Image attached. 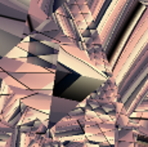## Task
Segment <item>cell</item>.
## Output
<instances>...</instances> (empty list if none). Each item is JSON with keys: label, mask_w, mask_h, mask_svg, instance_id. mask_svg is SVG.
<instances>
[{"label": "cell", "mask_w": 148, "mask_h": 147, "mask_svg": "<svg viewBox=\"0 0 148 147\" xmlns=\"http://www.w3.org/2000/svg\"><path fill=\"white\" fill-rule=\"evenodd\" d=\"M143 8L138 0H113L111 12L102 19L98 31L111 72Z\"/></svg>", "instance_id": "cell-1"}, {"label": "cell", "mask_w": 148, "mask_h": 147, "mask_svg": "<svg viewBox=\"0 0 148 147\" xmlns=\"http://www.w3.org/2000/svg\"><path fill=\"white\" fill-rule=\"evenodd\" d=\"M148 76V39L130 59L117 79V101L124 104Z\"/></svg>", "instance_id": "cell-2"}, {"label": "cell", "mask_w": 148, "mask_h": 147, "mask_svg": "<svg viewBox=\"0 0 148 147\" xmlns=\"http://www.w3.org/2000/svg\"><path fill=\"white\" fill-rule=\"evenodd\" d=\"M148 39V8L144 7L140 16L138 17L136 22L133 26L122 47L120 54L115 62V66L112 69V75L117 80L122 70L126 67V65L130 62V59L135 56V53L140 49V47L146 43Z\"/></svg>", "instance_id": "cell-3"}, {"label": "cell", "mask_w": 148, "mask_h": 147, "mask_svg": "<svg viewBox=\"0 0 148 147\" xmlns=\"http://www.w3.org/2000/svg\"><path fill=\"white\" fill-rule=\"evenodd\" d=\"M82 43H84V50L88 54V57H89L90 63H92L97 70L103 72L104 75L112 74L110 70V66H108V62L106 58V52H104L101 36H99V31L93 30L88 38L82 39Z\"/></svg>", "instance_id": "cell-4"}, {"label": "cell", "mask_w": 148, "mask_h": 147, "mask_svg": "<svg viewBox=\"0 0 148 147\" xmlns=\"http://www.w3.org/2000/svg\"><path fill=\"white\" fill-rule=\"evenodd\" d=\"M103 80L97 78H90V76H79L77 80L64 90L59 97L67 98L71 101H76V102L81 103L89 97L92 93L98 90V88L102 85Z\"/></svg>", "instance_id": "cell-5"}, {"label": "cell", "mask_w": 148, "mask_h": 147, "mask_svg": "<svg viewBox=\"0 0 148 147\" xmlns=\"http://www.w3.org/2000/svg\"><path fill=\"white\" fill-rule=\"evenodd\" d=\"M58 61L62 62L63 65H66L67 67H70L72 71L77 72L81 76H90V78H97L104 80L107 75H104L103 72H101L99 70H97L93 65L86 63L82 59H79L77 57L72 56L71 53H68L66 49H63L61 45V49L58 50Z\"/></svg>", "instance_id": "cell-6"}, {"label": "cell", "mask_w": 148, "mask_h": 147, "mask_svg": "<svg viewBox=\"0 0 148 147\" xmlns=\"http://www.w3.org/2000/svg\"><path fill=\"white\" fill-rule=\"evenodd\" d=\"M16 80L30 89H52L54 83V71L42 72H13Z\"/></svg>", "instance_id": "cell-7"}, {"label": "cell", "mask_w": 148, "mask_h": 147, "mask_svg": "<svg viewBox=\"0 0 148 147\" xmlns=\"http://www.w3.org/2000/svg\"><path fill=\"white\" fill-rule=\"evenodd\" d=\"M77 106H80V103L76 101L67 100V98L59 97V95H52L50 109L48 112V128L50 129L56 123L64 119Z\"/></svg>", "instance_id": "cell-8"}, {"label": "cell", "mask_w": 148, "mask_h": 147, "mask_svg": "<svg viewBox=\"0 0 148 147\" xmlns=\"http://www.w3.org/2000/svg\"><path fill=\"white\" fill-rule=\"evenodd\" d=\"M53 14H54V17H56V19H57V22H58L61 30L63 31L67 36L75 39V40L82 41L81 31L79 30L77 25H76L75 21H73L72 16H71L70 10H68L67 4H63L59 8H57V9L53 12Z\"/></svg>", "instance_id": "cell-9"}, {"label": "cell", "mask_w": 148, "mask_h": 147, "mask_svg": "<svg viewBox=\"0 0 148 147\" xmlns=\"http://www.w3.org/2000/svg\"><path fill=\"white\" fill-rule=\"evenodd\" d=\"M49 132L54 139H58V141H64L70 137H73V135L85 134L84 128L76 120H72V119H68V117H64L62 120H59L58 123H56L49 129Z\"/></svg>", "instance_id": "cell-10"}, {"label": "cell", "mask_w": 148, "mask_h": 147, "mask_svg": "<svg viewBox=\"0 0 148 147\" xmlns=\"http://www.w3.org/2000/svg\"><path fill=\"white\" fill-rule=\"evenodd\" d=\"M52 95H53L52 89H38L34 94L21 98L19 101L28 107H32V109L38 110V111L48 114L50 109V102H52Z\"/></svg>", "instance_id": "cell-11"}, {"label": "cell", "mask_w": 148, "mask_h": 147, "mask_svg": "<svg viewBox=\"0 0 148 147\" xmlns=\"http://www.w3.org/2000/svg\"><path fill=\"white\" fill-rule=\"evenodd\" d=\"M19 106V98L13 93L0 94V117L8 120L14 112V110Z\"/></svg>", "instance_id": "cell-12"}, {"label": "cell", "mask_w": 148, "mask_h": 147, "mask_svg": "<svg viewBox=\"0 0 148 147\" xmlns=\"http://www.w3.org/2000/svg\"><path fill=\"white\" fill-rule=\"evenodd\" d=\"M47 18H48V16L45 14V12L41 9L39 3L31 0L30 5H28V10H27V22H28V25H30L31 31L36 30V27H38L42 21H45Z\"/></svg>", "instance_id": "cell-13"}, {"label": "cell", "mask_w": 148, "mask_h": 147, "mask_svg": "<svg viewBox=\"0 0 148 147\" xmlns=\"http://www.w3.org/2000/svg\"><path fill=\"white\" fill-rule=\"evenodd\" d=\"M138 134L132 129H115L113 135V145L115 147H127L136 141Z\"/></svg>", "instance_id": "cell-14"}, {"label": "cell", "mask_w": 148, "mask_h": 147, "mask_svg": "<svg viewBox=\"0 0 148 147\" xmlns=\"http://www.w3.org/2000/svg\"><path fill=\"white\" fill-rule=\"evenodd\" d=\"M23 39H21L19 36H16L13 34H9L7 31L0 29V56L4 57L7 56L13 48H16Z\"/></svg>", "instance_id": "cell-15"}, {"label": "cell", "mask_w": 148, "mask_h": 147, "mask_svg": "<svg viewBox=\"0 0 148 147\" xmlns=\"http://www.w3.org/2000/svg\"><path fill=\"white\" fill-rule=\"evenodd\" d=\"M18 129L22 134H44L49 131L48 121L42 120H32L26 124H21L18 125Z\"/></svg>", "instance_id": "cell-16"}, {"label": "cell", "mask_w": 148, "mask_h": 147, "mask_svg": "<svg viewBox=\"0 0 148 147\" xmlns=\"http://www.w3.org/2000/svg\"><path fill=\"white\" fill-rule=\"evenodd\" d=\"M19 107L22 110V119H21V124H26L28 121L32 120H42V121H48V114L47 112H41L38 111V110L32 109V107H28L25 103H22L19 101Z\"/></svg>", "instance_id": "cell-17"}, {"label": "cell", "mask_w": 148, "mask_h": 147, "mask_svg": "<svg viewBox=\"0 0 148 147\" xmlns=\"http://www.w3.org/2000/svg\"><path fill=\"white\" fill-rule=\"evenodd\" d=\"M79 76H80V75H79L77 72L72 71L70 74H66V75H64L61 80L56 81V83L53 84V88H52L53 95H61L64 90H66L67 88H70V87L72 85L76 80H77Z\"/></svg>", "instance_id": "cell-18"}, {"label": "cell", "mask_w": 148, "mask_h": 147, "mask_svg": "<svg viewBox=\"0 0 148 147\" xmlns=\"http://www.w3.org/2000/svg\"><path fill=\"white\" fill-rule=\"evenodd\" d=\"M52 53H57V50H54L53 48L48 47L47 44L41 43V41L34 40L30 39L27 45V54L30 56H38V57H42L47 54H52Z\"/></svg>", "instance_id": "cell-19"}, {"label": "cell", "mask_w": 148, "mask_h": 147, "mask_svg": "<svg viewBox=\"0 0 148 147\" xmlns=\"http://www.w3.org/2000/svg\"><path fill=\"white\" fill-rule=\"evenodd\" d=\"M23 62H25V57L16 58V57H10V56H4V57L0 58V69L8 74H13L18 71V69L21 67V65Z\"/></svg>", "instance_id": "cell-20"}, {"label": "cell", "mask_w": 148, "mask_h": 147, "mask_svg": "<svg viewBox=\"0 0 148 147\" xmlns=\"http://www.w3.org/2000/svg\"><path fill=\"white\" fill-rule=\"evenodd\" d=\"M112 3H113V0H104V1H103V4L101 5V8H99L97 16L93 18L92 22H89V23H88V29H89L90 31L98 30V27H99V25H101L102 19L106 17V14L108 13V9H110V7L112 5Z\"/></svg>", "instance_id": "cell-21"}, {"label": "cell", "mask_w": 148, "mask_h": 147, "mask_svg": "<svg viewBox=\"0 0 148 147\" xmlns=\"http://www.w3.org/2000/svg\"><path fill=\"white\" fill-rule=\"evenodd\" d=\"M66 4H67V7H68V10H70L71 16H72L73 21H75V23L77 25L79 30H80V31L85 30L88 27V22L85 21L84 16H82V13L80 12V9L77 8V5H76L75 3H70V1H67Z\"/></svg>", "instance_id": "cell-22"}, {"label": "cell", "mask_w": 148, "mask_h": 147, "mask_svg": "<svg viewBox=\"0 0 148 147\" xmlns=\"http://www.w3.org/2000/svg\"><path fill=\"white\" fill-rule=\"evenodd\" d=\"M31 0H0V4L5 5V7L14 9L17 12H21L27 14L28 5H30Z\"/></svg>", "instance_id": "cell-23"}, {"label": "cell", "mask_w": 148, "mask_h": 147, "mask_svg": "<svg viewBox=\"0 0 148 147\" xmlns=\"http://www.w3.org/2000/svg\"><path fill=\"white\" fill-rule=\"evenodd\" d=\"M59 29H61V27H59L56 17H54V14H52L48 17L45 21H42L41 23L36 27V30H34V31H38V32H41V34H47V32H49V31L59 30Z\"/></svg>", "instance_id": "cell-24"}, {"label": "cell", "mask_w": 148, "mask_h": 147, "mask_svg": "<svg viewBox=\"0 0 148 147\" xmlns=\"http://www.w3.org/2000/svg\"><path fill=\"white\" fill-rule=\"evenodd\" d=\"M25 62H27V63H31V65H35V66H39V67H42V69L49 70V71H56V65L49 63V62H47L44 58L38 57V56H30V54H27L26 57H25Z\"/></svg>", "instance_id": "cell-25"}, {"label": "cell", "mask_w": 148, "mask_h": 147, "mask_svg": "<svg viewBox=\"0 0 148 147\" xmlns=\"http://www.w3.org/2000/svg\"><path fill=\"white\" fill-rule=\"evenodd\" d=\"M0 16L4 17H9V18H14V19H19V21H27V14L21 12H17L14 9L5 7V5L0 4Z\"/></svg>", "instance_id": "cell-26"}, {"label": "cell", "mask_w": 148, "mask_h": 147, "mask_svg": "<svg viewBox=\"0 0 148 147\" xmlns=\"http://www.w3.org/2000/svg\"><path fill=\"white\" fill-rule=\"evenodd\" d=\"M66 117L72 119V120H76L82 126V128L85 126V109H84V107L77 106L76 109H73Z\"/></svg>", "instance_id": "cell-27"}, {"label": "cell", "mask_w": 148, "mask_h": 147, "mask_svg": "<svg viewBox=\"0 0 148 147\" xmlns=\"http://www.w3.org/2000/svg\"><path fill=\"white\" fill-rule=\"evenodd\" d=\"M67 1L75 3V4L77 5V8L80 9V12L82 13V16H84L85 21H86L88 23L93 21V17L90 14V10H89V8H88V4L85 3V0H67Z\"/></svg>", "instance_id": "cell-28"}, {"label": "cell", "mask_w": 148, "mask_h": 147, "mask_svg": "<svg viewBox=\"0 0 148 147\" xmlns=\"http://www.w3.org/2000/svg\"><path fill=\"white\" fill-rule=\"evenodd\" d=\"M21 119H22V110H21V107H17L16 110H14V112L12 115L9 116V119L7 120V123L9 124L10 126H18L19 125V123H21Z\"/></svg>", "instance_id": "cell-29"}, {"label": "cell", "mask_w": 148, "mask_h": 147, "mask_svg": "<svg viewBox=\"0 0 148 147\" xmlns=\"http://www.w3.org/2000/svg\"><path fill=\"white\" fill-rule=\"evenodd\" d=\"M103 1L104 0H85V3L88 4V8H89L90 14H92L93 18L97 16V13H98L101 5L103 4Z\"/></svg>", "instance_id": "cell-30"}, {"label": "cell", "mask_w": 148, "mask_h": 147, "mask_svg": "<svg viewBox=\"0 0 148 147\" xmlns=\"http://www.w3.org/2000/svg\"><path fill=\"white\" fill-rule=\"evenodd\" d=\"M129 119H130V116H129V115H126L125 112H121V114H119L117 116L115 117V125H116V128H119V129L125 128V126L127 125V123H129Z\"/></svg>", "instance_id": "cell-31"}, {"label": "cell", "mask_w": 148, "mask_h": 147, "mask_svg": "<svg viewBox=\"0 0 148 147\" xmlns=\"http://www.w3.org/2000/svg\"><path fill=\"white\" fill-rule=\"evenodd\" d=\"M53 3L54 0H39V5L41 7V9L45 12V14L48 17L52 16L54 9H53Z\"/></svg>", "instance_id": "cell-32"}, {"label": "cell", "mask_w": 148, "mask_h": 147, "mask_svg": "<svg viewBox=\"0 0 148 147\" xmlns=\"http://www.w3.org/2000/svg\"><path fill=\"white\" fill-rule=\"evenodd\" d=\"M86 143H89V142H82V141H70V139L62 141V146L63 147H85Z\"/></svg>", "instance_id": "cell-33"}, {"label": "cell", "mask_w": 148, "mask_h": 147, "mask_svg": "<svg viewBox=\"0 0 148 147\" xmlns=\"http://www.w3.org/2000/svg\"><path fill=\"white\" fill-rule=\"evenodd\" d=\"M44 44H47L48 47L53 48V49H54V50H57V52H58V50L61 49V44H59L57 40H54V39H52V38H48L47 40L44 41Z\"/></svg>", "instance_id": "cell-34"}, {"label": "cell", "mask_w": 148, "mask_h": 147, "mask_svg": "<svg viewBox=\"0 0 148 147\" xmlns=\"http://www.w3.org/2000/svg\"><path fill=\"white\" fill-rule=\"evenodd\" d=\"M41 58H44L47 62H49V63L52 65H56L57 62H58V52L57 53H52V54H47V56H42Z\"/></svg>", "instance_id": "cell-35"}, {"label": "cell", "mask_w": 148, "mask_h": 147, "mask_svg": "<svg viewBox=\"0 0 148 147\" xmlns=\"http://www.w3.org/2000/svg\"><path fill=\"white\" fill-rule=\"evenodd\" d=\"M142 110H148V95H146V97L138 103V106L135 107V111H142Z\"/></svg>", "instance_id": "cell-36"}, {"label": "cell", "mask_w": 148, "mask_h": 147, "mask_svg": "<svg viewBox=\"0 0 148 147\" xmlns=\"http://www.w3.org/2000/svg\"><path fill=\"white\" fill-rule=\"evenodd\" d=\"M130 116L139 117V119H148V110H142V111H134Z\"/></svg>", "instance_id": "cell-37"}, {"label": "cell", "mask_w": 148, "mask_h": 147, "mask_svg": "<svg viewBox=\"0 0 148 147\" xmlns=\"http://www.w3.org/2000/svg\"><path fill=\"white\" fill-rule=\"evenodd\" d=\"M66 3H67V0H54V3H53V9L56 10L57 8H59L61 5L66 4Z\"/></svg>", "instance_id": "cell-38"}, {"label": "cell", "mask_w": 148, "mask_h": 147, "mask_svg": "<svg viewBox=\"0 0 148 147\" xmlns=\"http://www.w3.org/2000/svg\"><path fill=\"white\" fill-rule=\"evenodd\" d=\"M140 4H143L144 7H148V0H138Z\"/></svg>", "instance_id": "cell-39"}, {"label": "cell", "mask_w": 148, "mask_h": 147, "mask_svg": "<svg viewBox=\"0 0 148 147\" xmlns=\"http://www.w3.org/2000/svg\"><path fill=\"white\" fill-rule=\"evenodd\" d=\"M85 147H90V146H89V143H86V146H85Z\"/></svg>", "instance_id": "cell-40"}, {"label": "cell", "mask_w": 148, "mask_h": 147, "mask_svg": "<svg viewBox=\"0 0 148 147\" xmlns=\"http://www.w3.org/2000/svg\"><path fill=\"white\" fill-rule=\"evenodd\" d=\"M1 83H3V81H1V79H0V85H1Z\"/></svg>", "instance_id": "cell-41"}, {"label": "cell", "mask_w": 148, "mask_h": 147, "mask_svg": "<svg viewBox=\"0 0 148 147\" xmlns=\"http://www.w3.org/2000/svg\"><path fill=\"white\" fill-rule=\"evenodd\" d=\"M0 58H1V56H0Z\"/></svg>", "instance_id": "cell-42"}, {"label": "cell", "mask_w": 148, "mask_h": 147, "mask_svg": "<svg viewBox=\"0 0 148 147\" xmlns=\"http://www.w3.org/2000/svg\"><path fill=\"white\" fill-rule=\"evenodd\" d=\"M146 8H148V7H146Z\"/></svg>", "instance_id": "cell-43"}, {"label": "cell", "mask_w": 148, "mask_h": 147, "mask_svg": "<svg viewBox=\"0 0 148 147\" xmlns=\"http://www.w3.org/2000/svg\"><path fill=\"white\" fill-rule=\"evenodd\" d=\"M62 147H63V146H62Z\"/></svg>", "instance_id": "cell-44"}]
</instances>
